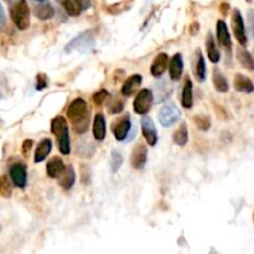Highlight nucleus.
<instances>
[{
  "label": "nucleus",
  "mask_w": 254,
  "mask_h": 254,
  "mask_svg": "<svg viewBox=\"0 0 254 254\" xmlns=\"http://www.w3.org/2000/svg\"><path fill=\"white\" fill-rule=\"evenodd\" d=\"M67 119L73 124V129L77 134L87 132L90 125V112L85 99L76 98L67 108Z\"/></svg>",
  "instance_id": "1"
},
{
  "label": "nucleus",
  "mask_w": 254,
  "mask_h": 254,
  "mask_svg": "<svg viewBox=\"0 0 254 254\" xmlns=\"http://www.w3.org/2000/svg\"><path fill=\"white\" fill-rule=\"evenodd\" d=\"M10 18L19 30H27L30 26V6L25 0L10 4Z\"/></svg>",
  "instance_id": "2"
},
{
  "label": "nucleus",
  "mask_w": 254,
  "mask_h": 254,
  "mask_svg": "<svg viewBox=\"0 0 254 254\" xmlns=\"http://www.w3.org/2000/svg\"><path fill=\"white\" fill-rule=\"evenodd\" d=\"M95 45V36L92 30L82 32L74 39H72L66 46H65V52L69 53L72 51H80V52H88L93 50Z\"/></svg>",
  "instance_id": "3"
},
{
  "label": "nucleus",
  "mask_w": 254,
  "mask_h": 254,
  "mask_svg": "<svg viewBox=\"0 0 254 254\" xmlns=\"http://www.w3.org/2000/svg\"><path fill=\"white\" fill-rule=\"evenodd\" d=\"M154 103V94L151 92V90L149 88H144V90H140L135 97L134 102H133V108H134V112L137 114H144L148 113L150 111L151 106Z\"/></svg>",
  "instance_id": "4"
},
{
  "label": "nucleus",
  "mask_w": 254,
  "mask_h": 254,
  "mask_svg": "<svg viewBox=\"0 0 254 254\" xmlns=\"http://www.w3.org/2000/svg\"><path fill=\"white\" fill-rule=\"evenodd\" d=\"M180 109L174 103H167L162 107L158 113V119L162 127H171L180 119Z\"/></svg>",
  "instance_id": "5"
},
{
  "label": "nucleus",
  "mask_w": 254,
  "mask_h": 254,
  "mask_svg": "<svg viewBox=\"0 0 254 254\" xmlns=\"http://www.w3.org/2000/svg\"><path fill=\"white\" fill-rule=\"evenodd\" d=\"M232 27L233 32H234V36L238 40V43L242 46H247L248 44V39H247L246 34V26H244L243 16H242L241 11L238 9H234L232 13Z\"/></svg>",
  "instance_id": "6"
},
{
  "label": "nucleus",
  "mask_w": 254,
  "mask_h": 254,
  "mask_svg": "<svg viewBox=\"0 0 254 254\" xmlns=\"http://www.w3.org/2000/svg\"><path fill=\"white\" fill-rule=\"evenodd\" d=\"M10 179L19 188H25L27 184V169L23 162H15L10 166Z\"/></svg>",
  "instance_id": "7"
},
{
  "label": "nucleus",
  "mask_w": 254,
  "mask_h": 254,
  "mask_svg": "<svg viewBox=\"0 0 254 254\" xmlns=\"http://www.w3.org/2000/svg\"><path fill=\"white\" fill-rule=\"evenodd\" d=\"M146 160H148V149H146L145 144L139 143L133 149L132 156H130V164H132L133 169L141 170L145 166Z\"/></svg>",
  "instance_id": "8"
},
{
  "label": "nucleus",
  "mask_w": 254,
  "mask_h": 254,
  "mask_svg": "<svg viewBox=\"0 0 254 254\" xmlns=\"http://www.w3.org/2000/svg\"><path fill=\"white\" fill-rule=\"evenodd\" d=\"M141 133H143L144 138H145L146 143L149 145H156V143H158V132H156V128L150 116H144L141 119Z\"/></svg>",
  "instance_id": "9"
},
{
  "label": "nucleus",
  "mask_w": 254,
  "mask_h": 254,
  "mask_svg": "<svg viewBox=\"0 0 254 254\" xmlns=\"http://www.w3.org/2000/svg\"><path fill=\"white\" fill-rule=\"evenodd\" d=\"M169 61L170 60H169V55H167V53H165V52L159 53V55L154 58L153 64H151V66H150L151 76L155 77V78H159V77H162V74L165 73V71H166Z\"/></svg>",
  "instance_id": "10"
},
{
  "label": "nucleus",
  "mask_w": 254,
  "mask_h": 254,
  "mask_svg": "<svg viewBox=\"0 0 254 254\" xmlns=\"http://www.w3.org/2000/svg\"><path fill=\"white\" fill-rule=\"evenodd\" d=\"M130 128H132V120H130L129 114H125L123 118H120L119 122L113 125L114 138L118 141H123L129 134Z\"/></svg>",
  "instance_id": "11"
},
{
  "label": "nucleus",
  "mask_w": 254,
  "mask_h": 254,
  "mask_svg": "<svg viewBox=\"0 0 254 254\" xmlns=\"http://www.w3.org/2000/svg\"><path fill=\"white\" fill-rule=\"evenodd\" d=\"M217 40L228 53L232 52V40H231V35L227 25L223 20H218L217 22Z\"/></svg>",
  "instance_id": "12"
},
{
  "label": "nucleus",
  "mask_w": 254,
  "mask_h": 254,
  "mask_svg": "<svg viewBox=\"0 0 254 254\" xmlns=\"http://www.w3.org/2000/svg\"><path fill=\"white\" fill-rule=\"evenodd\" d=\"M61 5L69 15L78 16L85 9L91 5V3L90 1H80V0H65V1H61Z\"/></svg>",
  "instance_id": "13"
},
{
  "label": "nucleus",
  "mask_w": 254,
  "mask_h": 254,
  "mask_svg": "<svg viewBox=\"0 0 254 254\" xmlns=\"http://www.w3.org/2000/svg\"><path fill=\"white\" fill-rule=\"evenodd\" d=\"M184 62L183 56L180 53H175L172 58L169 61V73L171 81H179L183 76Z\"/></svg>",
  "instance_id": "14"
},
{
  "label": "nucleus",
  "mask_w": 254,
  "mask_h": 254,
  "mask_svg": "<svg viewBox=\"0 0 254 254\" xmlns=\"http://www.w3.org/2000/svg\"><path fill=\"white\" fill-rule=\"evenodd\" d=\"M141 82H143V77L140 74H132L125 80L124 85L122 87V94L124 97H130L137 92L139 87H140Z\"/></svg>",
  "instance_id": "15"
},
{
  "label": "nucleus",
  "mask_w": 254,
  "mask_h": 254,
  "mask_svg": "<svg viewBox=\"0 0 254 254\" xmlns=\"http://www.w3.org/2000/svg\"><path fill=\"white\" fill-rule=\"evenodd\" d=\"M34 13L40 20H48L55 15V9L50 1H37L34 3Z\"/></svg>",
  "instance_id": "16"
},
{
  "label": "nucleus",
  "mask_w": 254,
  "mask_h": 254,
  "mask_svg": "<svg viewBox=\"0 0 254 254\" xmlns=\"http://www.w3.org/2000/svg\"><path fill=\"white\" fill-rule=\"evenodd\" d=\"M106 119L103 113H97L93 120V135L97 141H103L106 138Z\"/></svg>",
  "instance_id": "17"
},
{
  "label": "nucleus",
  "mask_w": 254,
  "mask_h": 254,
  "mask_svg": "<svg viewBox=\"0 0 254 254\" xmlns=\"http://www.w3.org/2000/svg\"><path fill=\"white\" fill-rule=\"evenodd\" d=\"M51 150H52V141H51V139H43V140L39 143V145H37L36 150H35L34 162H36V164L37 162H43L44 160L50 155Z\"/></svg>",
  "instance_id": "18"
},
{
  "label": "nucleus",
  "mask_w": 254,
  "mask_h": 254,
  "mask_svg": "<svg viewBox=\"0 0 254 254\" xmlns=\"http://www.w3.org/2000/svg\"><path fill=\"white\" fill-rule=\"evenodd\" d=\"M65 164L62 162L61 158H52L50 162H47V166H46V171H47V175L50 178L56 179V178H60L62 175V172L65 171Z\"/></svg>",
  "instance_id": "19"
},
{
  "label": "nucleus",
  "mask_w": 254,
  "mask_h": 254,
  "mask_svg": "<svg viewBox=\"0 0 254 254\" xmlns=\"http://www.w3.org/2000/svg\"><path fill=\"white\" fill-rule=\"evenodd\" d=\"M181 104L186 109H191L193 107V86L192 81L188 77L186 78V82L183 88V93H181Z\"/></svg>",
  "instance_id": "20"
},
{
  "label": "nucleus",
  "mask_w": 254,
  "mask_h": 254,
  "mask_svg": "<svg viewBox=\"0 0 254 254\" xmlns=\"http://www.w3.org/2000/svg\"><path fill=\"white\" fill-rule=\"evenodd\" d=\"M234 88H236L238 92L252 93L254 92V83L252 82V80L249 77L241 73H237L236 76H234Z\"/></svg>",
  "instance_id": "21"
},
{
  "label": "nucleus",
  "mask_w": 254,
  "mask_h": 254,
  "mask_svg": "<svg viewBox=\"0 0 254 254\" xmlns=\"http://www.w3.org/2000/svg\"><path fill=\"white\" fill-rule=\"evenodd\" d=\"M74 181H76V172H74L73 166L69 165L67 167H65V171L60 176V181L58 183H60V186L64 190H69L74 185Z\"/></svg>",
  "instance_id": "22"
},
{
  "label": "nucleus",
  "mask_w": 254,
  "mask_h": 254,
  "mask_svg": "<svg viewBox=\"0 0 254 254\" xmlns=\"http://www.w3.org/2000/svg\"><path fill=\"white\" fill-rule=\"evenodd\" d=\"M56 137L58 138V149H60V153L62 155H69L71 153V140H69V128L60 130L56 134Z\"/></svg>",
  "instance_id": "23"
},
{
  "label": "nucleus",
  "mask_w": 254,
  "mask_h": 254,
  "mask_svg": "<svg viewBox=\"0 0 254 254\" xmlns=\"http://www.w3.org/2000/svg\"><path fill=\"white\" fill-rule=\"evenodd\" d=\"M206 51H207V56H208L209 61L213 62V64H217V62L220 61V58H221L220 50H218L217 46H216V41H214V37L211 32L207 35Z\"/></svg>",
  "instance_id": "24"
},
{
  "label": "nucleus",
  "mask_w": 254,
  "mask_h": 254,
  "mask_svg": "<svg viewBox=\"0 0 254 254\" xmlns=\"http://www.w3.org/2000/svg\"><path fill=\"white\" fill-rule=\"evenodd\" d=\"M156 88V102L160 103V102L165 101L166 98H169L170 94L172 92V86L171 83L167 82V81H159V82L155 85Z\"/></svg>",
  "instance_id": "25"
},
{
  "label": "nucleus",
  "mask_w": 254,
  "mask_h": 254,
  "mask_svg": "<svg viewBox=\"0 0 254 254\" xmlns=\"http://www.w3.org/2000/svg\"><path fill=\"white\" fill-rule=\"evenodd\" d=\"M237 58H238L239 64H241L247 71H254V58L246 48H237Z\"/></svg>",
  "instance_id": "26"
},
{
  "label": "nucleus",
  "mask_w": 254,
  "mask_h": 254,
  "mask_svg": "<svg viewBox=\"0 0 254 254\" xmlns=\"http://www.w3.org/2000/svg\"><path fill=\"white\" fill-rule=\"evenodd\" d=\"M212 80H213L214 88L218 91L220 93H227L230 90V86H228V81L225 77V74L220 71L218 69H216L212 74Z\"/></svg>",
  "instance_id": "27"
},
{
  "label": "nucleus",
  "mask_w": 254,
  "mask_h": 254,
  "mask_svg": "<svg viewBox=\"0 0 254 254\" xmlns=\"http://www.w3.org/2000/svg\"><path fill=\"white\" fill-rule=\"evenodd\" d=\"M172 140L176 145L179 146H185L188 141V130H187V124L185 122L181 123L180 127L178 128V130L174 133L172 135Z\"/></svg>",
  "instance_id": "28"
},
{
  "label": "nucleus",
  "mask_w": 254,
  "mask_h": 254,
  "mask_svg": "<svg viewBox=\"0 0 254 254\" xmlns=\"http://www.w3.org/2000/svg\"><path fill=\"white\" fill-rule=\"evenodd\" d=\"M195 76H196L199 82H204L206 80V64H205V58L200 51H197V60L196 66H195Z\"/></svg>",
  "instance_id": "29"
},
{
  "label": "nucleus",
  "mask_w": 254,
  "mask_h": 254,
  "mask_svg": "<svg viewBox=\"0 0 254 254\" xmlns=\"http://www.w3.org/2000/svg\"><path fill=\"white\" fill-rule=\"evenodd\" d=\"M13 193V186H11L10 179L6 175L0 176V196L4 199H10Z\"/></svg>",
  "instance_id": "30"
},
{
  "label": "nucleus",
  "mask_w": 254,
  "mask_h": 254,
  "mask_svg": "<svg viewBox=\"0 0 254 254\" xmlns=\"http://www.w3.org/2000/svg\"><path fill=\"white\" fill-rule=\"evenodd\" d=\"M123 155L119 150H113L111 154V160H109V164H111L112 172L119 171L120 166L123 164Z\"/></svg>",
  "instance_id": "31"
},
{
  "label": "nucleus",
  "mask_w": 254,
  "mask_h": 254,
  "mask_svg": "<svg viewBox=\"0 0 254 254\" xmlns=\"http://www.w3.org/2000/svg\"><path fill=\"white\" fill-rule=\"evenodd\" d=\"M193 122L196 124V127L199 128L200 130H208L211 128V119H209V116L204 115V114H197V115L193 116Z\"/></svg>",
  "instance_id": "32"
},
{
  "label": "nucleus",
  "mask_w": 254,
  "mask_h": 254,
  "mask_svg": "<svg viewBox=\"0 0 254 254\" xmlns=\"http://www.w3.org/2000/svg\"><path fill=\"white\" fill-rule=\"evenodd\" d=\"M65 128H67V122L66 119H65L64 116H56V118H53L52 122H51V132L53 133V134H57L60 130L65 129Z\"/></svg>",
  "instance_id": "33"
},
{
  "label": "nucleus",
  "mask_w": 254,
  "mask_h": 254,
  "mask_svg": "<svg viewBox=\"0 0 254 254\" xmlns=\"http://www.w3.org/2000/svg\"><path fill=\"white\" fill-rule=\"evenodd\" d=\"M108 92L107 90H99L98 92L93 95V102H94L95 106H102V104L106 102V99L108 98Z\"/></svg>",
  "instance_id": "34"
},
{
  "label": "nucleus",
  "mask_w": 254,
  "mask_h": 254,
  "mask_svg": "<svg viewBox=\"0 0 254 254\" xmlns=\"http://www.w3.org/2000/svg\"><path fill=\"white\" fill-rule=\"evenodd\" d=\"M48 85V77L45 73H39L36 76V90L43 91L47 87Z\"/></svg>",
  "instance_id": "35"
},
{
  "label": "nucleus",
  "mask_w": 254,
  "mask_h": 254,
  "mask_svg": "<svg viewBox=\"0 0 254 254\" xmlns=\"http://www.w3.org/2000/svg\"><path fill=\"white\" fill-rule=\"evenodd\" d=\"M124 109V103L119 99H116V101H113V103L109 106V112L112 114H116V113H120V112Z\"/></svg>",
  "instance_id": "36"
},
{
  "label": "nucleus",
  "mask_w": 254,
  "mask_h": 254,
  "mask_svg": "<svg viewBox=\"0 0 254 254\" xmlns=\"http://www.w3.org/2000/svg\"><path fill=\"white\" fill-rule=\"evenodd\" d=\"M6 90H8L6 78L4 77V74H0V99L4 98L6 95Z\"/></svg>",
  "instance_id": "37"
},
{
  "label": "nucleus",
  "mask_w": 254,
  "mask_h": 254,
  "mask_svg": "<svg viewBox=\"0 0 254 254\" xmlns=\"http://www.w3.org/2000/svg\"><path fill=\"white\" fill-rule=\"evenodd\" d=\"M32 144H34V141H32L31 139H26V140H25L24 143H23L22 153H23V155L25 156V158H26V156L29 155L30 150H31V148H32Z\"/></svg>",
  "instance_id": "38"
},
{
  "label": "nucleus",
  "mask_w": 254,
  "mask_h": 254,
  "mask_svg": "<svg viewBox=\"0 0 254 254\" xmlns=\"http://www.w3.org/2000/svg\"><path fill=\"white\" fill-rule=\"evenodd\" d=\"M248 24L249 30H251V35L254 37V11L252 9L248 11Z\"/></svg>",
  "instance_id": "39"
},
{
  "label": "nucleus",
  "mask_w": 254,
  "mask_h": 254,
  "mask_svg": "<svg viewBox=\"0 0 254 254\" xmlns=\"http://www.w3.org/2000/svg\"><path fill=\"white\" fill-rule=\"evenodd\" d=\"M5 24H6V16H5V13H4L3 5H1V3H0V30L5 26Z\"/></svg>",
  "instance_id": "40"
},
{
  "label": "nucleus",
  "mask_w": 254,
  "mask_h": 254,
  "mask_svg": "<svg viewBox=\"0 0 254 254\" xmlns=\"http://www.w3.org/2000/svg\"><path fill=\"white\" fill-rule=\"evenodd\" d=\"M199 30H200V25H199V23H192V25H191V27H190V34L191 35H196V34H199Z\"/></svg>",
  "instance_id": "41"
},
{
  "label": "nucleus",
  "mask_w": 254,
  "mask_h": 254,
  "mask_svg": "<svg viewBox=\"0 0 254 254\" xmlns=\"http://www.w3.org/2000/svg\"><path fill=\"white\" fill-rule=\"evenodd\" d=\"M221 13H222V15H227L228 14V9H230V5H228V4H226V3H223V4H221Z\"/></svg>",
  "instance_id": "42"
},
{
  "label": "nucleus",
  "mask_w": 254,
  "mask_h": 254,
  "mask_svg": "<svg viewBox=\"0 0 254 254\" xmlns=\"http://www.w3.org/2000/svg\"><path fill=\"white\" fill-rule=\"evenodd\" d=\"M253 218H254V214H253Z\"/></svg>",
  "instance_id": "43"
}]
</instances>
